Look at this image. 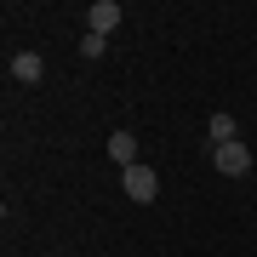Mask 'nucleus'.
Listing matches in <instances>:
<instances>
[{"label": "nucleus", "mask_w": 257, "mask_h": 257, "mask_svg": "<svg viewBox=\"0 0 257 257\" xmlns=\"http://www.w3.org/2000/svg\"><path fill=\"white\" fill-rule=\"evenodd\" d=\"M120 189H126V200H138V206H149L160 194V177H155V166H126V172H120Z\"/></svg>", "instance_id": "1"}, {"label": "nucleus", "mask_w": 257, "mask_h": 257, "mask_svg": "<svg viewBox=\"0 0 257 257\" xmlns=\"http://www.w3.org/2000/svg\"><path fill=\"white\" fill-rule=\"evenodd\" d=\"M211 166H217L223 177H246L251 172V149L246 143H223V149H211Z\"/></svg>", "instance_id": "2"}, {"label": "nucleus", "mask_w": 257, "mask_h": 257, "mask_svg": "<svg viewBox=\"0 0 257 257\" xmlns=\"http://www.w3.org/2000/svg\"><path fill=\"white\" fill-rule=\"evenodd\" d=\"M120 18H126V12H120V0H97V6L86 12V23H92V35H103V40H109L114 29H120Z\"/></svg>", "instance_id": "3"}, {"label": "nucleus", "mask_w": 257, "mask_h": 257, "mask_svg": "<svg viewBox=\"0 0 257 257\" xmlns=\"http://www.w3.org/2000/svg\"><path fill=\"white\" fill-rule=\"evenodd\" d=\"M40 74H46V57H40V52H18V57H12V80H18V86H35Z\"/></svg>", "instance_id": "4"}, {"label": "nucleus", "mask_w": 257, "mask_h": 257, "mask_svg": "<svg viewBox=\"0 0 257 257\" xmlns=\"http://www.w3.org/2000/svg\"><path fill=\"white\" fill-rule=\"evenodd\" d=\"M206 138H211V149H223V143H240V126H234V114L229 109H217L206 120Z\"/></svg>", "instance_id": "5"}, {"label": "nucleus", "mask_w": 257, "mask_h": 257, "mask_svg": "<svg viewBox=\"0 0 257 257\" xmlns=\"http://www.w3.org/2000/svg\"><path fill=\"white\" fill-rule=\"evenodd\" d=\"M109 160L120 166V172L138 166V138H132V132H114V138H109Z\"/></svg>", "instance_id": "6"}, {"label": "nucleus", "mask_w": 257, "mask_h": 257, "mask_svg": "<svg viewBox=\"0 0 257 257\" xmlns=\"http://www.w3.org/2000/svg\"><path fill=\"white\" fill-rule=\"evenodd\" d=\"M80 57H103V35H86L80 40Z\"/></svg>", "instance_id": "7"}]
</instances>
